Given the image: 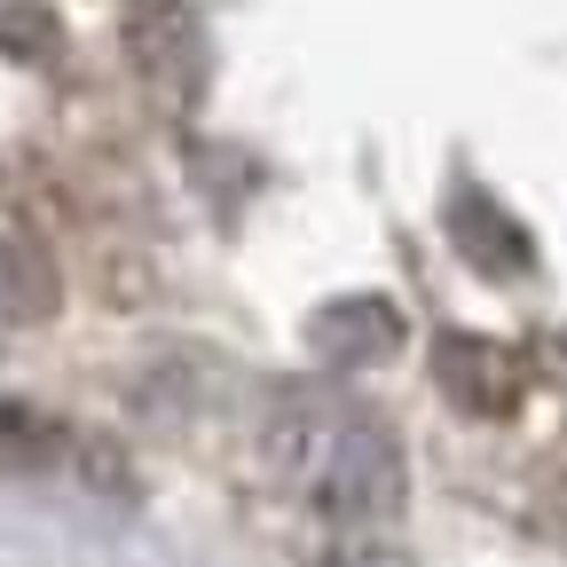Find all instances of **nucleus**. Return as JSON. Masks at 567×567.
<instances>
[{"instance_id": "f257e3e1", "label": "nucleus", "mask_w": 567, "mask_h": 567, "mask_svg": "<svg viewBox=\"0 0 567 567\" xmlns=\"http://www.w3.org/2000/svg\"><path fill=\"white\" fill-rule=\"evenodd\" d=\"M260 457L276 473V488H292L300 505L331 528H379L402 513V450L379 417H363L339 394H284L268 434H260Z\"/></svg>"}, {"instance_id": "f03ea898", "label": "nucleus", "mask_w": 567, "mask_h": 567, "mask_svg": "<svg viewBox=\"0 0 567 567\" xmlns=\"http://www.w3.org/2000/svg\"><path fill=\"white\" fill-rule=\"evenodd\" d=\"M308 347L323 354L331 371H371V363H386V354L402 347V308H394V300H379V292L331 300V308H316Z\"/></svg>"}, {"instance_id": "7ed1b4c3", "label": "nucleus", "mask_w": 567, "mask_h": 567, "mask_svg": "<svg viewBox=\"0 0 567 567\" xmlns=\"http://www.w3.org/2000/svg\"><path fill=\"white\" fill-rule=\"evenodd\" d=\"M434 371H442V394L473 417H505L520 402V371H513V354L505 347H488V339H442L434 347Z\"/></svg>"}, {"instance_id": "20e7f679", "label": "nucleus", "mask_w": 567, "mask_h": 567, "mask_svg": "<svg viewBox=\"0 0 567 567\" xmlns=\"http://www.w3.org/2000/svg\"><path fill=\"white\" fill-rule=\"evenodd\" d=\"M55 300H63L55 260L24 237H0V323H48Z\"/></svg>"}, {"instance_id": "39448f33", "label": "nucleus", "mask_w": 567, "mask_h": 567, "mask_svg": "<svg viewBox=\"0 0 567 567\" xmlns=\"http://www.w3.org/2000/svg\"><path fill=\"white\" fill-rule=\"evenodd\" d=\"M450 237L473 252V268H496V276L528 268V237H520L488 197H457V205H450Z\"/></svg>"}, {"instance_id": "423d86ee", "label": "nucleus", "mask_w": 567, "mask_h": 567, "mask_svg": "<svg viewBox=\"0 0 567 567\" xmlns=\"http://www.w3.org/2000/svg\"><path fill=\"white\" fill-rule=\"evenodd\" d=\"M63 450V434L40 417V410H17V402H0V473H32Z\"/></svg>"}, {"instance_id": "0eeeda50", "label": "nucleus", "mask_w": 567, "mask_h": 567, "mask_svg": "<svg viewBox=\"0 0 567 567\" xmlns=\"http://www.w3.org/2000/svg\"><path fill=\"white\" fill-rule=\"evenodd\" d=\"M316 567H410L402 551H386V544H331Z\"/></svg>"}]
</instances>
